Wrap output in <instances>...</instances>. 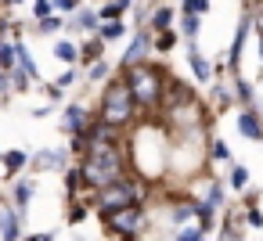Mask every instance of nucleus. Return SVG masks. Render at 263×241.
Masks as SVG:
<instances>
[{"label":"nucleus","instance_id":"nucleus-34","mask_svg":"<svg viewBox=\"0 0 263 241\" xmlns=\"http://www.w3.org/2000/svg\"><path fill=\"white\" fill-rule=\"evenodd\" d=\"M36 29H40L44 36H54V33L62 29V18H58V15H51V18H40V22H36Z\"/></svg>","mask_w":263,"mask_h":241},{"label":"nucleus","instance_id":"nucleus-32","mask_svg":"<svg viewBox=\"0 0 263 241\" xmlns=\"http://www.w3.org/2000/svg\"><path fill=\"white\" fill-rule=\"evenodd\" d=\"M173 44H177L173 29H166V33H155V36H152V47H159V51H173Z\"/></svg>","mask_w":263,"mask_h":241},{"label":"nucleus","instance_id":"nucleus-27","mask_svg":"<svg viewBox=\"0 0 263 241\" xmlns=\"http://www.w3.org/2000/svg\"><path fill=\"white\" fill-rule=\"evenodd\" d=\"M241 216H231L227 223H223V234H220V241H241Z\"/></svg>","mask_w":263,"mask_h":241},{"label":"nucleus","instance_id":"nucleus-28","mask_svg":"<svg viewBox=\"0 0 263 241\" xmlns=\"http://www.w3.org/2000/svg\"><path fill=\"white\" fill-rule=\"evenodd\" d=\"M191 216H195V212H191V202H184V205H173V209H170V219H173L177 227H187V223H191Z\"/></svg>","mask_w":263,"mask_h":241},{"label":"nucleus","instance_id":"nucleus-30","mask_svg":"<svg viewBox=\"0 0 263 241\" xmlns=\"http://www.w3.org/2000/svg\"><path fill=\"white\" fill-rule=\"evenodd\" d=\"M108 72H112V69H108V62H105V58H98V62H90L87 79H90V83H98V79H108Z\"/></svg>","mask_w":263,"mask_h":241},{"label":"nucleus","instance_id":"nucleus-33","mask_svg":"<svg viewBox=\"0 0 263 241\" xmlns=\"http://www.w3.org/2000/svg\"><path fill=\"white\" fill-rule=\"evenodd\" d=\"M209 158H213V162H227V158H231V148H227V144L216 137V140L209 144Z\"/></svg>","mask_w":263,"mask_h":241},{"label":"nucleus","instance_id":"nucleus-2","mask_svg":"<svg viewBox=\"0 0 263 241\" xmlns=\"http://www.w3.org/2000/svg\"><path fill=\"white\" fill-rule=\"evenodd\" d=\"M116 76H123L130 97H134V105H137V112H159V108H162V94H166V79H170L166 65L137 62V65H130V69H123V72H116Z\"/></svg>","mask_w":263,"mask_h":241},{"label":"nucleus","instance_id":"nucleus-12","mask_svg":"<svg viewBox=\"0 0 263 241\" xmlns=\"http://www.w3.org/2000/svg\"><path fill=\"white\" fill-rule=\"evenodd\" d=\"M238 133L249 137V140H263V119L252 108H241L238 112Z\"/></svg>","mask_w":263,"mask_h":241},{"label":"nucleus","instance_id":"nucleus-42","mask_svg":"<svg viewBox=\"0 0 263 241\" xmlns=\"http://www.w3.org/2000/svg\"><path fill=\"white\" fill-rule=\"evenodd\" d=\"M0 90H8V76H4V72H0ZM8 94H11V90H8Z\"/></svg>","mask_w":263,"mask_h":241},{"label":"nucleus","instance_id":"nucleus-11","mask_svg":"<svg viewBox=\"0 0 263 241\" xmlns=\"http://www.w3.org/2000/svg\"><path fill=\"white\" fill-rule=\"evenodd\" d=\"M11 47H15V69H18L26 79H40V69H36V58L29 54V47H26L22 40H11Z\"/></svg>","mask_w":263,"mask_h":241},{"label":"nucleus","instance_id":"nucleus-4","mask_svg":"<svg viewBox=\"0 0 263 241\" xmlns=\"http://www.w3.org/2000/svg\"><path fill=\"white\" fill-rule=\"evenodd\" d=\"M98 119H101L105 126H112L116 133H123V130H130V126L137 123V105H134V97H130L123 76H112V79L105 83L101 105H98Z\"/></svg>","mask_w":263,"mask_h":241},{"label":"nucleus","instance_id":"nucleus-10","mask_svg":"<svg viewBox=\"0 0 263 241\" xmlns=\"http://www.w3.org/2000/svg\"><path fill=\"white\" fill-rule=\"evenodd\" d=\"M22 237V212L11 205H0V241H18Z\"/></svg>","mask_w":263,"mask_h":241},{"label":"nucleus","instance_id":"nucleus-5","mask_svg":"<svg viewBox=\"0 0 263 241\" xmlns=\"http://www.w3.org/2000/svg\"><path fill=\"white\" fill-rule=\"evenodd\" d=\"M101 223L116 241H137L148 227V212H144V205H126V209H116V212L101 216Z\"/></svg>","mask_w":263,"mask_h":241},{"label":"nucleus","instance_id":"nucleus-23","mask_svg":"<svg viewBox=\"0 0 263 241\" xmlns=\"http://www.w3.org/2000/svg\"><path fill=\"white\" fill-rule=\"evenodd\" d=\"M76 51H80V58H83V62L90 65V62H98V58L105 54V44H101V40L94 36V40H87V44H83V47H76Z\"/></svg>","mask_w":263,"mask_h":241},{"label":"nucleus","instance_id":"nucleus-6","mask_svg":"<svg viewBox=\"0 0 263 241\" xmlns=\"http://www.w3.org/2000/svg\"><path fill=\"white\" fill-rule=\"evenodd\" d=\"M152 29L144 26V29H137L134 36H130V44H126V51H123V58H119V69L116 72H123V69H130V65H137V62H148V54H152Z\"/></svg>","mask_w":263,"mask_h":241},{"label":"nucleus","instance_id":"nucleus-20","mask_svg":"<svg viewBox=\"0 0 263 241\" xmlns=\"http://www.w3.org/2000/svg\"><path fill=\"white\" fill-rule=\"evenodd\" d=\"M123 33H126V26H123V22H98V40H101V44L119 40Z\"/></svg>","mask_w":263,"mask_h":241},{"label":"nucleus","instance_id":"nucleus-24","mask_svg":"<svg viewBox=\"0 0 263 241\" xmlns=\"http://www.w3.org/2000/svg\"><path fill=\"white\" fill-rule=\"evenodd\" d=\"M202 202H209L213 209H220L223 205V187H220V180L213 176V180H205V198Z\"/></svg>","mask_w":263,"mask_h":241},{"label":"nucleus","instance_id":"nucleus-37","mask_svg":"<svg viewBox=\"0 0 263 241\" xmlns=\"http://www.w3.org/2000/svg\"><path fill=\"white\" fill-rule=\"evenodd\" d=\"M241 223H249V227H263V212H259L256 205H249L245 216H241Z\"/></svg>","mask_w":263,"mask_h":241},{"label":"nucleus","instance_id":"nucleus-44","mask_svg":"<svg viewBox=\"0 0 263 241\" xmlns=\"http://www.w3.org/2000/svg\"><path fill=\"white\" fill-rule=\"evenodd\" d=\"M18 241H36V234H29V237H18Z\"/></svg>","mask_w":263,"mask_h":241},{"label":"nucleus","instance_id":"nucleus-25","mask_svg":"<svg viewBox=\"0 0 263 241\" xmlns=\"http://www.w3.org/2000/svg\"><path fill=\"white\" fill-rule=\"evenodd\" d=\"M231 94H234V101H241L245 108L252 105V83H249V79H234V87H231Z\"/></svg>","mask_w":263,"mask_h":241},{"label":"nucleus","instance_id":"nucleus-29","mask_svg":"<svg viewBox=\"0 0 263 241\" xmlns=\"http://www.w3.org/2000/svg\"><path fill=\"white\" fill-rule=\"evenodd\" d=\"M180 11H184V15H195V18H202V15L209 11V0H180Z\"/></svg>","mask_w":263,"mask_h":241},{"label":"nucleus","instance_id":"nucleus-16","mask_svg":"<svg viewBox=\"0 0 263 241\" xmlns=\"http://www.w3.org/2000/svg\"><path fill=\"white\" fill-rule=\"evenodd\" d=\"M148 29L152 33H166V29H173V8H155L152 15H148Z\"/></svg>","mask_w":263,"mask_h":241},{"label":"nucleus","instance_id":"nucleus-22","mask_svg":"<svg viewBox=\"0 0 263 241\" xmlns=\"http://www.w3.org/2000/svg\"><path fill=\"white\" fill-rule=\"evenodd\" d=\"M69 29H98V11H76L69 18Z\"/></svg>","mask_w":263,"mask_h":241},{"label":"nucleus","instance_id":"nucleus-9","mask_svg":"<svg viewBox=\"0 0 263 241\" xmlns=\"http://www.w3.org/2000/svg\"><path fill=\"white\" fill-rule=\"evenodd\" d=\"M87 123H90V112L83 105H69L62 112V133H69V137H80L87 130Z\"/></svg>","mask_w":263,"mask_h":241},{"label":"nucleus","instance_id":"nucleus-21","mask_svg":"<svg viewBox=\"0 0 263 241\" xmlns=\"http://www.w3.org/2000/svg\"><path fill=\"white\" fill-rule=\"evenodd\" d=\"M54 58H58V62H65V65H72V62L80 58V51H76V44H72V40H54Z\"/></svg>","mask_w":263,"mask_h":241},{"label":"nucleus","instance_id":"nucleus-14","mask_svg":"<svg viewBox=\"0 0 263 241\" xmlns=\"http://www.w3.org/2000/svg\"><path fill=\"white\" fill-rule=\"evenodd\" d=\"M33 194H36V184H33V180H15V184H11V209H18V212L26 216Z\"/></svg>","mask_w":263,"mask_h":241},{"label":"nucleus","instance_id":"nucleus-3","mask_svg":"<svg viewBox=\"0 0 263 241\" xmlns=\"http://www.w3.org/2000/svg\"><path fill=\"white\" fill-rule=\"evenodd\" d=\"M148 194H152V191H148V184H144L141 176L123 173L119 180H112L108 187H101V191L90 194V209H94L98 216H108V212L126 209V205H144Z\"/></svg>","mask_w":263,"mask_h":241},{"label":"nucleus","instance_id":"nucleus-7","mask_svg":"<svg viewBox=\"0 0 263 241\" xmlns=\"http://www.w3.org/2000/svg\"><path fill=\"white\" fill-rule=\"evenodd\" d=\"M249 29H252V11H241L238 29H234V40H231V51H227V72H231V76H238V69H241V51H245Z\"/></svg>","mask_w":263,"mask_h":241},{"label":"nucleus","instance_id":"nucleus-17","mask_svg":"<svg viewBox=\"0 0 263 241\" xmlns=\"http://www.w3.org/2000/svg\"><path fill=\"white\" fill-rule=\"evenodd\" d=\"M130 4H134V0H112V4H105L98 11V22H123V15L130 11Z\"/></svg>","mask_w":263,"mask_h":241},{"label":"nucleus","instance_id":"nucleus-1","mask_svg":"<svg viewBox=\"0 0 263 241\" xmlns=\"http://www.w3.org/2000/svg\"><path fill=\"white\" fill-rule=\"evenodd\" d=\"M126 148H123V140H119V133H112V137H105V140H90L87 144V151L80 155V176H83V191L87 194H94V191H101V187H108L112 180H119L123 173H126Z\"/></svg>","mask_w":263,"mask_h":241},{"label":"nucleus","instance_id":"nucleus-35","mask_svg":"<svg viewBox=\"0 0 263 241\" xmlns=\"http://www.w3.org/2000/svg\"><path fill=\"white\" fill-rule=\"evenodd\" d=\"M173 241H205V234H202L198 227H191V223H187V227H180V230H177V237H173Z\"/></svg>","mask_w":263,"mask_h":241},{"label":"nucleus","instance_id":"nucleus-26","mask_svg":"<svg viewBox=\"0 0 263 241\" xmlns=\"http://www.w3.org/2000/svg\"><path fill=\"white\" fill-rule=\"evenodd\" d=\"M87 216H90V205H87V202H80V198H72V202H69V216H65V219H69V223H83Z\"/></svg>","mask_w":263,"mask_h":241},{"label":"nucleus","instance_id":"nucleus-19","mask_svg":"<svg viewBox=\"0 0 263 241\" xmlns=\"http://www.w3.org/2000/svg\"><path fill=\"white\" fill-rule=\"evenodd\" d=\"M80 194H83V176H80V166H72V169H65V198L72 202Z\"/></svg>","mask_w":263,"mask_h":241},{"label":"nucleus","instance_id":"nucleus-36","mask_svg":"<svg viewBox=\"0 0 263 241\" xmlns=\"http://www.w3.org/2000/svg\"><path fill=\"white\" fill-rule=\"evenodd\" d=\"M54 15V8H51V0H33V18L40 22V18H51Z\"/></svg>","mask_w":263,"mask_h":241},{"label":"nucleus","instance_id":"nucleus-43","mask_svg":"<svg viewBox=\"0 0 263 241\" xmlns=\"http://www.w3.org/2000/svg\"><path fill=\"white\" fill-rule=\"evenodd\" d=\"M4 4H8V8H15V4H22V0H4Z\"/></svg>","mask_w":263,"mask_h":241},{"label":"nucleus","instance_id":"nucleus-38","mask_svg":"<svg viewBox=\"0 0 263 241\" xmlns=\"http://www.w3.org/2000/svg\"><path fill=\"white\" fill-rule=\"evenodd\" d=\"M72 83H76V69H65V72L54 79V87H58V90H69Z\"/></svg>","mask_w":263,"mask_h":241},{"label":"nucleus","instance_id":"nucleus-18","mask_svg":"<svg viewBox=\"0 0 263 241\" xmlns=\"http://www.w3.org/2000/svg\"><path fill=\"white\" fill-rule=\"evenodd\" d=\"M191 212L198 216V230L205 234V230H213V223H216V209L209 205V202H195L191 205Z\"/></svg>","mask_w":263,"mask_h":241},{"label":"nucleus","instance_id":"nucleus-39","mask_svg":"<svg viewBox=\"0 0 263 241\" xmlns=\"http://www.w3.org/2000/svg\"><path fill=\"white\" fill-rule=\"evenodd\" d=\"M184 36H187V40L198 36V18H195V15H184Z\"/></svg>","mask_w":263,"mask_h":241},{"label":"nucleus","instance_id":"nucleus-45","mask_svg":"<svg viewBox=\"0 0 263 241\" xmlns=\"http://www.w3.org/2000/svg\"><path fill=\"white\" fill-rule=\"evenodd\" d=\"M259 62H263V36H259Z\"/></svg>","mask_w":263,"mask_h":241},{"label":"nucleus","instance_id":"nucleus-8","mask_svg":"<svg viewBox=\"0 0 263 241\" xmlns=\"http://www.w3.org/2000/svg\"><path fill=\"white\" fill-rule=\"evenodd\" d=\"M65 162H69V151H62V148H44V151H36V155H29V166H33L36 173H51V169H65Z\"/></svg>","mask_w":263,"mask_h":241},{"label":"nucleus","instance_id":"nucleus-13","mask_svg":"<svg viewBox=\"0 0 263 241\" xmlns=\"http://www.w3.org/2000/svg\"><path fill=\"white\" fill-rule=\"evenodd\" d=\"M0 162H4V173H8V180H18V173L29 166V151H22V148L0 151Z\"/></svg>","mask_w":263,"mask_h":241},{"label":"nucleus","instance_id":"nucleus-31","mask_svg":"<svg viewBox=\"0 0 263 241\" xmlns=\"http://www.w3.org/2000/svg\"><path fill=\"white\" fill-rule=\"evenodd\" d=\"M231 187L234 191H249V169L245 166H234L231 169Z\"/></svg>","mask_w":263,"mask_h":241},{"label":"nucleus","instance_id":"nucleus-15","mask_svg":"<svg viewBox=\"0 0 263 241\" xmlns=\"http://www.w3.org/2000/svg\"><path fill=\"white\" fill-rule=\"evenodd\" d=\"M187 58H191V72H195V79H198V83H213V72H216V69L198 54L195 40H187Z\"/></svg>","mask_w":263,"mask_h":241},{"label":"nucleus","instance_id":"nucleus-40","mask_svg":"<svg viewBox=\"0 0 263 241\" xmlns=\"http://www.w3.org/2000/svg\"><path fill=\"white\" fill-rule=\"evenodd\" d=\"M252 26H256V29H259V36H263V0L252 8Z\"/></svg>","mask_w":263,"mask_h":241},{"label":"nucleus","instance_id":"nucleus-41","mask_svg":"<svg viewBox=\"0 0 263 241\" xmlns=\"http://www.w3.org/2000/svg\"><path fill=\"white\" fill-rule=\"evenodd\" d=\"M36 241H54V234L47 230V234H36Z\"/></svg>","mask_w":263,"mask_h":241}]
</instances>
